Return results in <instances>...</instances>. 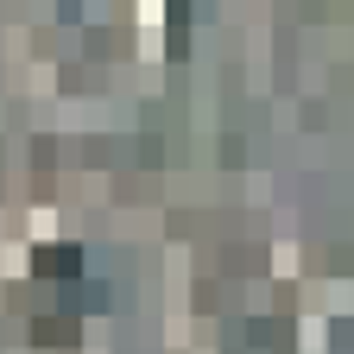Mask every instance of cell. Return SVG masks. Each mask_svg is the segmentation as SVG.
Instances as JSON below:
<instances>
[{"instance_id": "6da1fadb", "label": "cell", "mask_w": 354, "mask_h": 354, "mask_svg": "<svg viewBox=\"0 0 354 354\" xmlns=\"http://www.w3.org/2000/svg\"><path fill=\"white\" fill-rule=\"evenodd\" d=\"M32 266H38V272H51V279H64V272H76V266H82V253H76V247H38Z\"/></svg>"}]
</instances>
